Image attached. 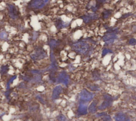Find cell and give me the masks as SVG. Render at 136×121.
<instances>
[{
  "label": "cell",
  "instance_id": "obj_1",
  "mask_svg": "<svg viewBox=\"0 0 136 121\" xmlns=\"http://www.w3.org/2000/svg\"><path fill=\"white\" fill-rule=\"evenodd\" d=\"M72 49L78 53L83 54L89 50V45L86 42H79L73 45Z\"/></svg>",
  "mask_w": 136,
  "mask_h": 121
},
{
  "label": "cell",
  "instance_id": "obj_2",
  "mask_svg": "<svg viewBox=\"0 0 136 121\" xmlns=\"http://www.w3.org/2000/svg\"><path fill=\"white\" fill-rule=\"evenodd\" d=\"M117 39V36L116 33L108 32L103 36V41L107 45L113 44Z\"/></svg>",
  "mask_w": 136,
  "mask_h": 121
},
{
  "label": "cell",
  "instance_id": "obj_3",
  "mask_svg": "<svg viewBox=\"0 0 136 121\" xmlns=\"http://www.w3.org/2000/svg\"><path fill=\"white\" fill-rule=\"evenodd\" d=\"M81 100L83 101H89L94 97V94L86 89H83L80 94Z\"/></svg>",
  "mask_w": 136,
  "mask_h": 121
},
{
  "label": "cell",
  "instance_id": "obj_4",
  "mask_svg": "<svg viewBox=\"0 0 136 121\" xmlns=\"http://www.w3.org/2000/svg\"><path fill=\"white\" fill-rule=\"evenodd\" d=\"M104 97L105 100L102 103L101 106L99 107V110H103V109L107 108V107H110L112 103L113 99L111 96L106 95H105Z\"/></svg>",
  "mask_w": 136,
  "mask_h": 121
},
{
  "label": "cell",
  "instance_id": "obj_5",
  "mask_svg": "<svg viewBox=\"0 0 136 121\" xmlns=\"http://www.w3.org/2000/svg\"><path fill=\"white\" fill-rule=\"evenodd\" d=\"M98 18V14L95 13H88L82 17L83 21L86 23H88L90 22H91L92 20H95L97 19Z\"/></svg>",
  "mask_w": 136,
  "mask_h": 121
},
{
  "label": "cell",
  "instance_id": "obj_6",
  "mask_svg": "<svg viewBox=\"0 0 136 121\" xmlns=\"http://www.w3.org/2000/svg\"><path fill=\"white\" fill-rule=\"evenodd\" d=\"M58 81L59 82L62 83L65 85H68L69 82V76L66 72H62L59 74Z\"/></svg>",
  "mask_w": 136,
  "mask_h": 121
},
{
  "label": "cell",
  "instance_id": "obj_7",
  "mask_svg": "<svg viewBox=\"0 0 136 121\" xmlns=\"http://www.w3.org/2000/svg\"><path fill=\"white\" fill-rule=\"evenodd\" d=\"M78 113L79 115H85L87 114V106L83 103H80L78 107Z\"/></svg>",
  "mask_w": 136,
  "mask_h": 121
},
{
  "label": "cell",
  "instance_id": "obj_8",
  "mask_svg": "<svg viewBox=\"0 0 136 121\" xmlns=\"http://www.w3.org/2000/svg\"><path fill=\"white\" fill-rule=\"evenodd\" d=\"M115 121H130V119L121 112L117 113L114 116Z\"/></svg>",
  "mask_w": 136,
  "mask_h": 121
},
{
  "label": "cell",
  "instance_id": "obj_9",
  "mask_svg": "<svg viewBox=\"0 0 136 121\" xmlns=\"http://www.w3.org/2000/svg\"><path fill=\"white\" fill-rule=\"evenodd\" d=\"M63 88L61 86H58L54 88L53 92V97L54 99H57L62 93Z\"/></svg>",
  "mask_w": 136,
  "mask_h": 121
},
{
  "label": "cell",
  "instance_id": "obj_10",
  "mask_svg": "<svg viewBox=\"0 0 136 121\" xmlns=\"http://www.w3.org/2000/svg\"><path fill=\"white\" fill-rule=\"evenodd\" d=\"M88 110L90 113H95L96 112V103L95 101H93L91 103V104L90 105L89 108H88Z\"/></svg>",
  "mask_w": 136,
  "mask_h": 121
},
{
  "label": "cell",
  "instance_id": "obj_11",
  "mask_svg": "<svg viewBox=\"0 0 136 121\" xmlns=\"http://www.w3.org/2000/svg\"><path fill=\"white\" fill-rule=\"evenodd\" d=\"M111 13H112V11L111 10H107L103 12V16L104 19H107L108 17H110V16L111 15Z\"/></svg>",
  "mask_w": 136,
  "mask_h": 121
},
{
  "label": "cell",
  "instance_id": "obj_12",
  "mask_svg": "<svg viewBox=\"0 0 136 121\" xmlns=\"http://www.w3.org/2000/svg\"><path fill=\"white\" fill-rule=\"evenodd\" d=\"M101 118L104 121H110V120H111V116L110 115H107V114H106L102 116L101 117Z\"/></svg>",
  "mask_w": 136,
  "mask_h": 121
},
{
  "label": "cell",
  "instance_id": "obj_13",
  "mask_svg": "<svg viewBox=\"0 0 136 121\" xmlns=\"http://www.w3.org/2000/svg\"><path fill=\"white\" fill-rule=\"evenodd\" d=\"M88 88L92 90V91H98L100 90V89L99 88V87L97 85H92V86H89Z\"/></svg>",
  "mask_w": 136,
  "mask_h": 121
},
{
  "label": "cell",
  "instance_id": "obj_14",
  "mask_svg": "<svg viewBox=\"0 0 136 121\" xmlns=\"http://www.w3.org/2000/svg\"><path fill=\"white\" fill-rule=\"evenodd\" d=\"M110 53H112V51L111 50H110V49H105L104 50H103V51L102 52V56L103 57H104V56H105L107 54Z\"/></svg>",
  "mask_w": 136,
  "mask_h": 121
},
{
  "label": "cell",
  "instance_id": "obj_15",
  "mask_svg": "<svg viewBox=\"0 0 136 121\" xmlns=\"http://www.w3.org/2000/svg\"><path fill=\"white\" fill-rule=\"evenodd\" d=\"M58 120L59 121H66V117L63 114H61L58 117Z\"/></svg>",
  "mask_w": 136,
  "mask_h": 121
},
{
  "label": "cell",
  "instance_id": "obj_16",
  "mask_svg": "<svg viewBox=\"0 0 136 121\" xmlns=\"http://www.w3.org/2000/svg\"><path fill=\"white\" fill-rule=\"evenodd\" d=\"M129 43L130 45H132V46L135 45H136V39L134 38H131L129 40Z\"/></svg>",
  "mask_w": 136,
  "mask_h": 121
},
{
  "label": "cell",
  "instance_id": "obj_17",
  "mask_svg": "<svg viewBox=\"0 0 136 121\" xmlns=\"http://www.w3.org/2000/svg\"><path fill=\"white\" fill-rule=\"evenodd\" d=\"M106 114V113H105V112H102V113H98V114H97L96 116H97V117H102V116Z\"/></svg>",
  "mask_w": 136,
  "mask_h": 121
}]
</instances>
